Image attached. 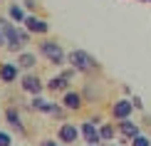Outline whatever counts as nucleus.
<instances>
[{
    "label": "nucleus",
    "mask_w": 151,
    "mask_h": 146,
    "mask_svg": "<svg viewBox=\"0 0 151 146\" xmlns=\"http://www.w3.org/2000/svg\"><path fill=\"white\" fill-rule=\"evenodd\" d=\"M0 25H3V32H5V47L10 50V52H22V47L30 42V30L27 27H17L15 22L5 20V17H0Z\"/></svg>",
    "instance_id": "1"
},
{
    "label": "nucleus",
    "mask_w": 151,
    "mask_h": 146,
    "mask_svg": "<svg viewBox=\"0 0 151 146\" xmlns=\"http://www.w3.org/2000/svg\"><path fill=\"white\" fill-rule=\"evenodd\" d=\"M67 62L77 69L82 74H92V72H99V62L94 60L89 52H84V50H72L70 55H67Z\"/></svg>",
    "instance_id": "2"
},
{
    "label": "nucleus",
    "mask_w": 151,
    "mask_h": 146,
    "mask_svg": "<svg viewBox=\"0 0 151 146\" xmlns=\"http://www.w3.org/2000/svg\"><path fill=\"white\" fill-rule=\"evenodd\" d=\"M37 50H40V55L45 57L50 65H65V60H67L62 45H60V42H55V40H42Z\"/></svg>",
    "instance_id": "3"
},
{
    "label": "nucleus",
    "mask_w": 151,
    "mask_h": 146,
    "mask_svg": "<svg viewBox=\"0 0 151 146\" xmlns=\"http://www.w3.org/2000/svg\"><path fill=\"white\" fill-rule=\"evenodd\" d=\"M30 109H32V111H42V114H52V117H57V119L65 117V109H62L60 104L42 99L40 94H37V97H32V101H30Z\"/></svg>",
    "instance_id": "4"
},
{
    "label": "nucleus",
    "mask_w": 151,
    "mask_h": 146,
    "mask_svg": "<svg viewBox=\"0 0 151 146\" xmlns=\"http://www.w3.org/2000/svg\"><path fill=\"white\" fill-rule=\"evenodd\" d=\"M79 129H82V139H84V144H92V146L104 144L102 141V134H99V119H87Z\"/></svg>",
    "instance_id": "5"
},
{
    "label": "nucleus",
    "mask_w": 151,
    "mask_h": 146,
    "mask_svg": "<svg viewBox=\"0 0 151 146\" xmlns=\"http://www.w3.org/2000/svg\"><path fill=\"white\" fill-rule=\"evenodd\" d=\"M131 111H134L131 99H116L114 104L109 106V114H111V119H114V122H124V119H129Z\"/></svg>",
    "instance_id": "6"
},
{
    "label": "nucleus",
    "mask_w": 151,
    "mask_h": 146,
    "mask_svg": "<svg viewBox=\"0 0 151 146\" xmlns=\"http://www.w3.org/2000/svg\"><path fill=\"white\" fill-rule=\"evenodd\" d=\"M79 136H82V129H77L74 124H70V122H62V124H60V129H57V141H62V144H74Z\"/></svg>",
    "instance_id": "7"
},
{
    "label": "nucleus",
    "mask_w": 151,
    "mask_h": 146,
    "mask_svg": "<svg viewBox=\"0 0 151 146\" xmlns=\"http://www.w3.org/2000/svg\"><path fill=\"white\" fill-rule=\"evenodd\" d=\"M22 92H27V94H32V97H37V94H42V89H45V87L47 84H42V79L40 77H37V74H32V72H30V74H25V77H22Z\"/></svg>",
    "instance_id": "8"
},
{
    "label": "nucleus",
    "mask_w": 151,
    "mask_h": 146,
    "mask_svg": "<svg viewBox=\"0 0 151 146\" xmlns=\"http://www.w3.org/2000/svg\"><path fill=\"white\" fill-rule=\"evenodd\" d=\"M62 104H65L67 111H79L82 106H84V97H82V92H74V89H67L65 97H62Z\"/></svg>",
    "instance_id": "9"
},
{
    "label": "nucleus",
    "mask_w": 151,
    "mask_h": 146,
    "mask_svg": "<svg viewBox=\"0 0 151 146\" xmlns=\"http://www.w3.org/2000/svg\"><path fill=\"white\" fill-rule=\"evenodd\" d=\"M22 25H25V27H27L32 35H47V32H50L47 20H42V17H37V15H27Z\"/></svg>",
    "instance_id": "10"
},
{
    "label": "nucleus",
    "mask_w": 151,
    "mask_h": 146,
    "mask_svg": "<svg viewBox=\"0 0 151 146\" xmlns=\"http://www.w3.org/2000/svg\"><path fill=\"white\" fill-rule=\"evenodd\" d=\"M17 77H20V65H12V62H0V82L5 84H12Z\"/></svg>",
    "instance_id": "11"
},
{
    "label": "nucleus",
    "mask_w": 151,
    "mask_h": 146,
    "mask_svg": "<svg viewBox=\"0 0 151 146\" xmlns=\"http://www.w3.org/2000/svg\"><path fill=\"white\" fill-rule=\"evenodd\" d=\"M116 129H119V136L124 139V141H131L134 136H139L141 131H139V124H134L131 119H124V122H119L116 124Z\"/></svg>",
    "instance_id": "12"
},
{
    "label": "nucleus",
    "mask_w": 151,
    "mask_h": 146,
    "mask_svg": "<svg viewBox=\"0 0 151 146\" xmlns=\"http://www.w3.org/2000/svg\"><path fill=\"white\" fill-rule=\"evenodd\" d=\"M5 119H8V124L15 129V134L25 136V126H22V119H20V111L15 109V106H8L5 109Z\"/></svg>",
    "instance_id": "13"
},
{
    "label": "nucleus",
    "mask_w": 151,
    "mask_h": 146,
    "mask_svg": "<svg viewBox=\"0 0 151 146\" xmlns=\"http://www.w3.org/2000/svg\"><path fill=\"white\" fill-rule=\"evenodd\" d=\"M17 65H20V69H32L35 65H37V55L35 52H25V50H22V52H17Z\"/></svg>",
    "instance_id": "14"
},
{
    "label": "nucleus",
    "mask_w": 151,
    "mask_h": 146,
    "mask_svg": "<svg viewBox=\"0 0 151 146\" xmlns=\"http://www.w3.org/2000/svg\"><path fill=\"white\" fill-rule=\"evenodd\" d=\"M47 89L50 92H67V89H70V79L62 77V74H60V77H52L47 82Z\"/></svg>",
    "instance_id": "15"
},
{
    "label": "nucleus",
    "mask_w": 151,
    "mask_h": 146,
    "mask_svg": "<svg viewBox=\"0 0 151 146\" xmlns=\"http://www.w3.org/2000/svg\"><path fill=\"white\" fill-rule=\"evenodd\" d=\"M99 134H102V141H114V136L119 134L116 124H99Z\"/></svg>",
    "instance_id": "16"
},
{
    "label": "nucleus",
    "mask_w": 151,
    "mask_h": 146,
    "mask_svg": "<svg viewBox=\"0 0 151 146\" xmlns=\"http://www.w3.org/2000/svg\"><path fill=\"white\" fill-rule=\"evenodd\" d=\"M8 17H10L12 22H25V17H27V15H25L22 5H15V3H12L10 8H8Z\"/></svg>",
    "instance_id": "17"
},
{
    "label": "nucleus",
    "mask_w": 151,
    "mask_h": 146,
    "mask_svg": "<svg viewBox=\"0 0 151 146\" xmlns=\"http://www.w3.org/2000/svg\"><path fill=\"white\" fill-rule=\"evenodd\" d=\"M131 144H134V146H151V139H146V136H134V139H131Z\"/></svg>",
    "instance_id": "18"
},
{
    "label": "nucleus",
    "mask_w": 151,
    "mask_h": 146,
    "mask_svg": "<svg viewBox=\"0 0 151 146\" xmlns=\"http://www.w3.org/2000/svg\"><path fill=\"white\" fill-rule=\"evenodd\" d=\"M0 146H12V136L8 131H0Z\"/></svg>",
    "instance_id": "19"
},
{
    "label": "nucleus",
    "mask_w": 151,
    "mask_h": 146,
    "mask_svg": "<svg viewBox=\"0 0 151 146\" xmlns=\"http://www.w3.org/2000/svg\"><path fill=\"white\" fill-rule=\"evenodd\" d=\"M131 104H134V109H144V101H141V97H131Z\"/></svg>",
    "instance_id": "20"
},
{
    "label": "nucleus",
    "mask_w": 151,
    "mask_h": 146,
    "mask_svg": "<svg viewBox=\"0 0 151 146\" xmlns=\"http://www.w3.org/2000/svg\"><path fill=\"white\" fill-rule=\"evenodd\" d=\"M74 72H77V69H74V67H72V69H65V72H62V77H67V79L72 82V77H74Z\"/></svg>",
    "instance_id": "21"
},
{
    "label": "nucleus",
    "mask_w": 151,
    "mask_h": 146,
    "mask_svg": "<svg viewBox=\"0 0 151 146\" xmlns=\"http://www.w3.org/2000/svg\"><path fill=\"white\" fill-rule=\"evenodd\" d=\"M40 146H62V141H60V144H55V141H52V139H45V141H42Z\"/></svg>",
    "instance_id": "22"
},
{
    "label": "nucleus",
    "mask_w": 151,
    "mask_h": 146,
    "mask_svg": "<svg viewBox=\"0 0 151 146\" xmlns=\"http://www.w3.org/2000/svg\"><path fill=\"white\" fill-rule=\"evenodd\" d=\"M0 47H5V32H3V25H0Z\"/></svg>",
    "instance_id": "23"
},
{
    "label": "nucleus",
    "mask_w": 151,
    "mask_h": 146,
    "mask_svg": "<svg viewBox=\"0 0 151 146\" xmlns=\"http://www.w3.org/2000/svg\"><path fill=\"white\" fill-rule=\"evenodd\" d=\"M25 5H27L30 10H35V8H37V3H35V0H25Z\"/></svg>",
    "instance_id": "24"
},
{
    "label": "nucleus",
    "mask_w": 151,
    "mask_h": 146,
    "mask_svg": "<svg viewBox=\"0 0 151 146\" xmlns=\"http://www.w3.org/2000/svg\"><path fill=\"white\" fill-rule=\"evenodd\" d=\"M102 146H116V144H109V141H106V144H102Z\"/></svg>",
    "instance_id": "25"
},
{
    "label": "nucleus",
    "mask_w": 151,
    "mask_h": 146,
    "mask_svg": "<svg viewBox=\"0 0 151 146\" xmlns=\"http://www.w3.org/2000/svg\"><path fill=\"white\" fill-rule=\"evenodd\" d=\"M87 146H92V144H87ZM97 146H102V144H97Z\"/></svg>",
    "instance_id": "26"
},
{
    "label": "nucleus",
    "mask_w": 151,
    "mask_h": 146,
    "mask_svg": "<svg viewBox=\"0 0 151 146\" xmlns=\"http://www.w3.org/2000/svg\"><path fill=\"white\" fill-rule=\"evenodd\" d=\"M141 3H146V0H141Z\"/></svg>",
    "instance_id": "27"
},
{
    "label": "nucleus",
    "mask_w": 151,
    "mask_h": 146,
    "mask_svg": "<svg viewBox=\"0 0 151 146\" xmlns=\"http://www.w3.org/2000/svg\"><path fill=\"white\" fill-rule=\"evenodd\" d=\"M149 3H151V0H149Z\"/></svg>",
    "instance_id": "28"
}]
</instances>
